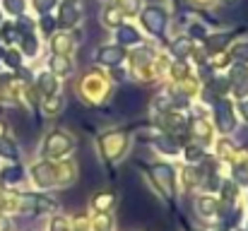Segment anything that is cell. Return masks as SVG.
<instances>
[{"instance_id":"cell-1","label":"cell","mask_w":248,"mask_h":231,"mask_svg":"<svg viewBox=\"0 0 248 231\" xmlns=\"http://www.w3.org/2000/svg\"><path fill=\"white\" fill-rule=\"evenodd\" d=\"M142 92H138L135 87H128V89H121L118 92V96H116V104H118V108L123 111V113H133V111H138L140 106H142Z\"/></svg>"},{"instance_id":"cell-2","label":"cell","mask_w":248,"mask_h":231,"mask_svg":"<svg viewBox=\"0 0 248 231\" xmlns=\"http://www.w3.org/2000/svg\"><path fill=\"white\" fill-rule=\"evenodd\" d=\"M142 24L147 27V31H152V34H162L166 29V12L162 7H157V5H152V7H147L145 12H142Z\"/></svg>"},{"instance_id":"cell-3","label":"cell","mask_w":248,"mask_h":231,"mask_svg":"<svg viewBox=\"0 0 248 231\" xmlns=\"http://www.w3.org/2000/svg\"><path fill=\"white\" fill-rule=\"evenodd\" d=\"M70 147H73V142L63 133H53L48 138V142H46V156H63Z\"/></svg>"},{"instance_id":"cell-4","label":"cell","mask_w":248,"mask_h":231,"mask_svg":"<svg viewBox=\"0 0 248 231\" xmlns=\"http://www.w3.org/2000/svg\"><path fill=\"white\" fill-rule=\"evenodd\" d=\"M152 171H155V173H152V178L157 181V185L164 190L166 195H169V193H171V183H173V171H171L166 164H157Z\"/></svg>"},{"instance_id":"cell-5","label":"cell","mask_w":248,"mask_h":231,"mask_svg":"<svg viewBox=\"0 0 248 231\" xmlns=\"http://www.w3.org/2000/svg\"><path fill=\"white\" fill-rule=\"evenodd\" d=\"M80 12H82L80 2L78 0H68L63 5V10H61V24H75L80 19Z\"/></svg>"},{"instance_id":"cell-6","label":"cell","mask_w":248,"mask_h":231,"mask_svg":"<svg viewBox=\"0 0 248 231\" xmlns=\"http://www.w3.org/2000/svg\"><path fill=\"white\" fill-rule=\"evenodd\" d=\"M123 58H125V53H123L121 46H106V48L99 51V61L104 65H118Z\"/></svg>"},{"instance_id":"cell-7","label":"cell","mask_w":248,"mask_h":231,"mask_svg":"<svg viewBox=\"0 0 248 231\" xmlns=\"http://www.w3.org/2000/svg\"><path fill=\"white\" fill-rule=\"evenodd\" d=\"M215 113H217V125H219V130H224V133L234 130V118H232L229 104H217Z\"/></svg>"},{"instance_id":"cell-8","label":"cell","mask_w":248,"mask_h":231,"mask_svg":"<svg viewBox=\"0 0 248 231\" xmlns=\"http://www.w3.org/2000/svg\"><path fill=\"white\" fill-rule=\"evenodd\" d=\"M118 41L123 46H138L140 44V34L133 29V27H121L118 29Z\"/></svg>"},{"instance_id":"cell-9","label":"cell","mask_w":248,"mask_h":231,"mask_svg":"<svg viewBox=\"0 0 248 231\" xmlns=\"http://www.w3.org/2000/svg\"><path fill=\"white\" fill-rule=\"evenodd\" d=\"M217 210H219L217 200H212V198H200V200H198V212H200L202 217H212Z\"/></svg>"},{"instance_id":"cell-10","label":"cell","mask_w":248,"mask_h":231,"mask_svg":"<svg viewBox=\"0 0 248 231\" xmlns=\"http://www.w3.org/2000/svg\"><path fill=\"white\" fill-rule=\"evenodd\" d=\"M51 70H53L56 75H65V73H70V58H65V56H56V58H51Z\"/></svg>"},{"instance_id":"cell-11","label":"cell","mask_w":248,"mask_h":231,"mask_svg":"<svg viewBox=\"0 0 248 231\" xmlns=\"http://www.w3.org/2000/svg\"><path fill=\"white\" fill-rule=\"evenodd\" d=\"M39 87H41L46 94H53V92L58 89V82H56V77H51L48 73H46V75L39 77Z\"/></svg>"},{"instance_id":"cell-12","label":"cell","mask_w":248,"mask_h":231,"mask_svg":"<svg viewBox=\"0 0 248 231\" xmlns=\"http://www.w3.org/2000/svg\"><path fill=\"white\" fill-rule=\"evenodd\" d=\"M171 51H173V56H178V58H183L188 51H190V41L188 39H178L173 46H171Z\"/></svg>"},{"instance_id":"cell-13","label":"cell","mask_w":248,"mask_h":231,"mask_svg":"<svg viewBox=\"0 0 248 231\" xmlns=\"http://www.w3.org/2000/svg\"><path fill=\"white\" fill-rule=\"evenodd\" d=\"M0 154L7 156V159H17V147L10 140H0Z\"/></svg>"},{"instance_id":"cell-14","label":"cell","mask_w":248,"mask_h":231,"mask_svg":"<svg viewBox=\"0 0 248 231\" xmlns=\"http://www.w3.org/2000/svg\"><path fill=\"white\" fill-rule=\"evenodd\" d=\"M227 41H229V36H227V34H217V36H210V39H207V46H210L212 51H217V48L227 46Z\"/></svg>"},{"instance_id":"cell-15","label":"cell","mask_w":248,"mask_h":231,"mask_svg":"<svg viewBox=\"0 0 248 231\" xmlns=\"http://www.w3.org/2000/svg\"><path fill=\"white\" fill-rule=\"evenodd\" d=\"M19 178H22V171L17 166H10V169L2 171V181H7V183H17Z\"/></svg>"},{"instance_id":"cell-16","label":"cell","mask_w":248,"mask_h":231,"mask_svg":"<svg viewBox=\"0 0 248 231\" xmlns=\"http://www.w3.org/2000/svg\"><path fill=\"white\" fill-rule=\"evenodd\" d=\"M36 48H39L36 39H34L31 34H24V53H27V56H34V53H36Z\"/></svg>"},{"instance_id":"cell-17","label":"cell","mask_w":248,"mask_h":231,"mask_svg":"<svg viewBox=\"0 0 248 231\" xmlns=\"http://www.w3.org/2000/svg\"><path fill=\"white\" fill-rule=\"evenodd\" d=\"M193 133H195L200 140H207V138H210V135H207L210 130H207V125H205L202 121H195V123H193Z\"/></svg>"},{"instance_id":"cell-18","label":"cell","mask_w":248,"mask_h":231,"mask_svg":"<svg viewBox=\"0 0 248 231\" xmlns=\"http://www.w3.org/2000/svg\"><path fill=\"white\" fill-rule=\"evenodd\" d=\"M5 7H7V12L19 15V12L24 10V0H5Z\"/></svg>"},{"instance_id":"cell-19","label":"cell","mask_w":248,"mask_h":231,"mask_svg":"<svg viewBox=\"0 0 248 231\" xmlns=\"http://www.w3.org/2000/svg\"><path fill=\"white\" fill-rule=\"evenodd\" d=\"M157 147H159L162 152H169V154H176V152H178V147H176L171 140H157Z\"/></svg>"},{"instance_id":"cell-20","label":"cell","mask_w":248,"mask_h":231,"mask_svg":"<svg viewBox=\"0 0 248 231\" xmlns=\"http://www.w3.org/2000/svg\"><path fill=\"white\" fill-rule=\"evenodd\" d=\"M200 156H202V150H200V147H188V150H186V159H188V161H198Z\"/></svg>"},{"instance_id":"cell-21","label":"cell","mask_w":248,"mask_h":231,"mask_svg":"<svg viewBox=\"0 0 248 231\" xmlns=\"http://www.w3.org/2000/svg\"><path fill=\"white\" fill-rule=\"evenodd\" d=\"M53 2H56V0H36L34 5H36V10H39V12H46V10H51V7H53Z\"/></svg>"},{"instance_id":"cell-22","label":"cell","mask_w":248,"mask_h":231,"mask_svg":"<svg viewBox=\"0 0 248 231\" xmlns=\"http://www.w3.org/2000/svg\"><path fill=\"white\" fill-rule=\"evenodd\" d=\"M234 58H236V61H248V44L246 46H239V48L234 51Z\"/></svg>"},{"instance_id":"cell-23","label":"cell","mask_w":248,"mask_h":231,"mask_svg":"<svg viewBox=\"0 0 248 231\" xmlns=\"http://www.w3.org/2000/svg\"><path fill=\"white\" fill-rule=\"evenodd\" d=\"M5 61H7V65H12V68H17V65H19V53H15V51H10V53L5 56Z\"/></svg>"},{"instance_id":"cell-24","label":"cell","mask_w":248,"mask_h":231,"mask_svg":"<svg viewBox=\"0 0 248 231\" xmlns=\"http://www.w3.org/2000/svg\"><path fill=\"white\" fill-rule=\"evenodd\" d=\"M121 7L128 10V12H135L138 10V0H121Z\"/></svg>"},{"instance_id":"cell-25","label":"cell","mask_w":248,"mask_h":231,"mask_svg":"<svg viewBox=\"0 0 248 231\" xmlns=\"http://www.w3.org/2000/svg\"><path fill=\"white\" fill-rule=\"evenodd\" d=\"M65 229H68V222L63 217H56L53 219V231H65Z\"/></svg>"},{"instance_id":"cell-26","label":"cell","mask_w":248,"mask_h":231,"mask_svg":"<svg viewBox=\"0 0 248 231\" xmlns=\"http://www.w3.org/2000/svg\"><path fill=\"white\" fill-rule=\"evenodd\" d=\"M46 108H48V111H58V108H61V99H58V96L48 99V101H46Z\"/></svg>"},{"instance_id":"cell-27","label":"cell","mask_w":248,"mask_h":231,"mask_svg":"<svg viewBox=\"0 0 248 231\" xmlns=\"http://www.w3.org/2000/svg\"><path fill=\"white\" fill-rule=\"evenodd\" d=\"M236 181H239V183H248V171L244 169V166L236 169Z\"/></svg>"},{"instance_id":"cell-28","label":"cell","mask_w":248,"mask_h":231,"mask_svg":"<svg viewBox=\"0 0 248 231\" xmlns=\"http://www.w3.org/2000/svg\"><path fill=\"white\" fill-rule=\"evenodd\" d=\"M111 200H113V198H111V195H101V198H99V200H96V207H99V210H101V207H106V205H111Z\"/></svg>"},{"instance_id":"cell-29","label":"cell","mask_w":248,"mask_h":231,"mask_svg":"<svg viewBox=\"0 0 248 231\" xmlns=\"http://www.w3.org/2000/svg\"><path fill=\"white\" fill-rule=\"evenodd\" d=\"M19 29H22L24 34H29V31H31V24L27 22V17H22V19H19Z\"/></svg>"},{"instance_id":"cell-30","label":"cell","mask_w":248,"mask_h":231,"mask_svg":"<svg viewBox=\"0 0 248 231\" xmlns=\"http://www.w3.org/2000/svg\"><path fill=\"white\" fill-rule=\"evenodd\" d=\"M44 29H46V31L53 29V19H51V17H44Z\"/></svg>"},{"instance_id":"cell-31","label":"cell","mask_w":248,"mask_h":231,"mask_svg":"<svg viewBox=\"0 0 248 231\" xmlns=\"http://www.w3.org/2000/svg\"><path fill=\"white\" fill-rule=\"evenodd\" d=\"M239 108H241V113H244V118H246V121H248V101H244V104H241Z\"/></svg>"},{"instance_id":"cell-32","label":"cell","mask_w":248,"mask_h":231,"mask_svg":"<svg viewBox=\"0 0 248 231\" xmlns=\"http://www.w3.org/2000/svg\"><path fill=\"white\" fill-rule=\"evenodd\" d=\"M0 135H2V123H0Z\"/></svg>"}]
</instances>
